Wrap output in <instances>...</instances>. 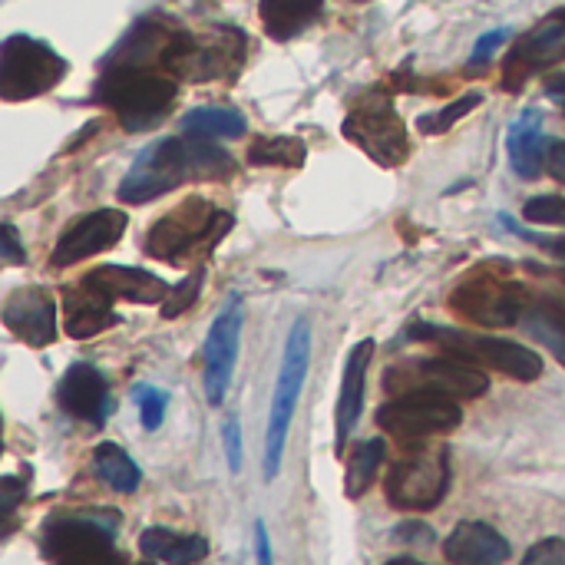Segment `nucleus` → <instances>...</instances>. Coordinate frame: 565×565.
<instances>
[{
	"label": "nucleus",
	"mask_w": 565,
	"mask_h": 565,
	"mask_svg": "<svg viewBox=\"0 0 565 565\" xmlns=\"http://www.w3.org/2000/svg\"><path fill=\"white\" fill-rule=\"evenodd\" d=\"M235 159L212 146V139H159L142 149L132 169L119 182V199L132 205H146L166 192H175L189 182H222L235 172Z\"/></svg>",
	"instance_id": "obj_1"
},
{
	"label": "nucleus",
	"mask_w": 565,
	"mask_h": 565,
	"mask_svg": "<svg viewBox=\"0 0 565 565\" xmlns=\"http://www.w3.org/2000/svg\"><path fill=\"white\" fill-rule=\"evenodd\" d=\"M175 83L169 76L149 73V70H113L106 66V76L96 86V99L106 103L122 129L129 132H146L159 126L172 106H175Z\"/></svg>",
	"instance_id": "obj_2"
},
{
	"label": "nucleus",
	"mask_w": 565,
	"mask_h": 565,
	"mask_svg": "<svg viewBox=\"0 0 565 565\" xmlns=\"http://www.w3.org/2000/svg\"><path fill=\"white\" fill-rule=\"evenodd\" d=\"M232 228V215L218 212L205 199H185L146 235V252L162 262H185L195 252H212Z\"/></svg>",
	"instance_id": "obj_3"
},
{
	"label": "nucleus",
	"mask_w": 565,
	"mask_h": 565,
	"mask_svg": "<svg viewBox=\"0 0 565 565\" xmlns=\"http://www.w3.org/2000/svg\"><path fill=\"white\" fill-rule=\"evenodd\" d=\"M308 364H311V324L301 318L288 331L281 371H278V384H275V397L268 411V430H265V480L268 483L281 470L285 440H288V427H291V417H295V407L308 377Z\"/></svg>",
	"instance_id": "obj_4"
},
{
	"label": "nucleus",
	"mask_w": 565,
	"mask_h": 565,
	"mask_svg": "<svg viewBox=\"0 0 565 565\" xmlns=\"http://www.w3.org/2000/svg\"><path fill=\"white\" fill-rule=\"evenodd\" d=\"M411 338L417 341H437L444 344L450 354L470 361V364H487L493 371H503L513 381L533 384L543 377V358L516 341H503V338H487V334H473V331H457V328H444V324H411Z\"/></svg>",
	"instance_id": "obj_5"
},
{
	"label": "nucleus",
	"mask_w": 565,
	"mask_h": 565,
	"mask_svg": "<svg viewBox=\"0 0 565 565\" xmlns=\"http://www.w3.org/2000/svg\"><path fill=\"white\" fill-rule=\"evenodd\" d=\"M384 387L391 394H444L454 401H477L490 391V377L477 364L450 354L394 364L384 374Z\"/></svg>",
	"instance_id": "obj_6"
},
{
	"label": "nucleus",
	"mask_w": 565,
	"mask_h": 565,
	"mask_svg": "<svg viewBox=\"0 0 565 565\" xmlns=\"http://www.w3.org/2000/svg\"><path fill=\"white\" fill-rule=\"evenodd\" d=\"M66 76V60L46 46L43 40H33L26 33H13L0 46V96L33 99L46 89H53Z\"/></svg>",
	"instance_id": "obj_7"
},
{
	"label": "nucleus",
	"mask_w": 565,
	"mask_h": 565,
	"mask_svg": "<svg viewBox=\"0 0 565 565\" xmlns=\"http://www.w3.org/2000/svg\"><path fill=\"white\" fill-rule=\"evenodd\" d=\"M387 500L397 510H434L444 503L450 490V454L444 447L414 450L397 460L387 473Z\"/></svg>",
	"instance_id": "obj_8"
},
{
	"label": "nucleus",
	"mask_w": 565,
	"mask_h": 565,
	"mask_svg": "<svg viewBox=\"0 0 565 565\" xmlns=\"http://www.w3.org/2000/svg\"><path fill=\"white\" fill-rule=\"evenodd\" d=\"M344 136L354 139L374 162L394 169L407 159V129L384 93H367L344 119Z\"/></svg>",
	"instance_id": "obj_9"
},
{
	"label": "nucleus",
	"mask_w": 565,
	"mask_h": 565,
	"mask_svg": "<svg viewBox=\"0 0 565 565\" xmlns=\"http://www.w3.org/2000/svg\"><path fill=\"white\" fill-rule=\"evenodd\" d=\"M377 424L401 440H424L457 430L463 424V411L444 394H397L377 411Z\"/></svg>",
	"instance_id": "obj_10"
},
{
	"label": "nucleus",
	"mask_w": 565,
	"mask_h": 565,
	"mask_svg": "<svg viewBox=\"0 0 565 565\" xmlns=\"http://www.w3.org/2000/svg\"><path fill=\"white\" fill-rule=\"evenodd\" d=\"M43 550L56 565H119L113 530L99 516H60L46 526Z\"/></svg>",
	"instance_id": "obj_11"
},
{
	"label": "nucleus",
	"mask_w": 565,
	"mask_h": 565,
	"mask_svg": "<svg viewBox=\"0 0 565 565\" xmlns=\"http://www.w3.org/2000/svg\"><path fill=\"white\" fill-rule=\"evenodd\" d=\"M454 308L487 328H510L520 324L526 315V291L516 281H503V278H470L457 288L454 295Z\"/></svg>",
	"instance_id": "obj_12"
},
{
	"label": "nucleus",
	"mask_w": 565,
	"mask_h": 565,
	"mask_svg": "<svg viewBox=\"0 0 565 565\" xmlns=\"http://www.w3.org/2000/svg\"><path fill=\"white\" fill-rule=\"evenodd\" d=\"M238 341H242V298L235 295L218 318L209 328L205 338V401L218 407L232 387V371L238 361Z\"/></svg>",
	"instance_id": "obj_13"
},
{
	"label": "nucleus",
	"mask_w": 565,
	"mask_h": 565,
	"mask_svg": "<svg viewBox=\"0 0 565 565\" xmlns=\"http://www.w3.org/2000/svg\"><path fill=\"white\" fill-rule=\"evenodd\" d=\"M126 232V215L119 209H99L83 215L73 228H66L60 235V242L53 245L50 265L53 268H70L83 258H93L106 248H113Z\"/></svg>",
	"instance_id": "obj_14"
},
{
	"label": "nucleus",
	"mask_w": 565,
	"mask_h": 565,
	"mask_svg": "<svg viewBox=\"0 0 565 565\" xmlns=\"http://www.w3.org/2000/svg\"><path fill=\"white\" fill-rule=\"evenodd\" d=\"M565 56V10H553L550 17H543L510 53L507 60V86L520 89V83L553 63H559Z\"/></svg>",
	"instance_id": "obj_15"
},
{
	"label": "nucleus",
	"mask_w": 565,
	"mask_h": 565,
	"mask_svg": "<svg viewBox=\"0 0 565 565\" xmlns=\"http://www.w3.org/2000/svg\"><path fill=\"white\" fill-rule=\"evenodd\" d=\"M3 324L30 348H50L56 341V301L46 288L26 285L3 301Z\"/></svg>",
	"instance_id": "obj_16"
},
{
	"label": "nucleus",
	"mask_w": 565,
	"mask_h": 565,
	"mask_svg": "<svg viewBox=\"0 0 565 565\" xmlns=\"http://www.w3.org/2000/svg\"><path fill=\"white\" fill-rule=\"evenodd\" d=\"M56 401L70 417L86 420L93 427H103L106 417L113 414L106 377L93 364H73L56 387Z\"/></svg>",
	"instance_id": "obj_17"
},
{
	"label": "nucleus",
	"mask_w": 565,
	"mask_h": 565,
	"mask_svg": "<svg viewBox=\"0 0 565 565\" xmlns=\"http://www.w3.org/2000/svg\"><path fill=\"white\" fill-rule=\"evenodd\" d=\"M371 361H374V341L371 338L358 341L344 361L341 394H338V411H334V447H338V454H344V444L364 414V387H367Z\"/></svg>",
	"instance_id": "obj_18"
},
{
	"label": "nucleus",
	"mask_w": 565,
	"mask_h": 565,
	"mask_svg": "<svg viewBox=\"0 0 565 565\" xmlns=\"http://www.w3.org/2000/svg\"><path fill=\"white\" fill-rule=\"evenodd\" d=\"M444 556L454 565H503L510 559V543L487 523H457L444 543Z\"/></svg>",
	"instance_id": "obj_19"
},
{
	"label": "nucleus",
	"mask_w": 565,
	"mask_h": 565,
	"mask_svg": "<svg viewBox=\"0 0 565 565\" xmlns=\"http://www.w3.org/2000/svg\"><path fill=\"white\" fill-rule=\"evenodd\" d=\"M63 305H66V334L76 341L96 338L99 331L116 324V311H113V298L99 288H93L86 278L73 288L63 291Z\"/></svg>",
	"instance_id": "obj_20"
},
{
	"label": "nucleus",
	"mask_w": 565,
	"mask_h": 565,
	"mask_svg": "<svg viewBox=\"0 0 565 565\" xmlns=\"http://www.w3.org/2000/svg\"><path fill=\"white\" fill-rule=\"evenodd\" d=\"M86 281L99 291H106L113 301H136V305H159L169 295V285L146 271V268H122V265H106L86 275Z\"/></svg>",
	"instance_id": "obj_21"
},
{
	"label": "nucleus",
	"mask_w": 565,
	"mask_h": 565,
	"mask_svg": "<svg viewBox=\"0 0 565 565\" xmlns=\"http://www.w3.org/2000/svg\"><path fill=\"white\" fill-rule=\"evenodd\" d=\"M507 149H510V166L520 179H540L543 162H546V139H543V113L540 109H526L507 136Z\"/></svg>",
	"instance_id": "obj_22"
},
{
	"label": "nucleus",
	"mask_w": 565,
	"mask_h": 565,
	"mask_svg": "<svg viewBox=\"0 0 565 565\" xmlns=\"http://www.w3.org/2000/svg\"><path fill=\"white\" fill-rule=\"evenodd\" d=\"M139 553L152 563L199 565L209 556V540L195 533H172L166 526H149L139 536Z\"/></svg>",
	"instance_id": "obj_23"
},
{
	"label": "nucleus",
	"mask_w": 565,
	"mask_h": 565,
	"mask_svg": "<svg viewBox=\"0 0 565 565\" xmlns=\"http://www.w3.org/2000/svg\"><path fill=\"white\" fill-rule=\"evenodd\" d=\"M324 0H262L258 17L271 40H291L321 17Z\"/></svg>",
	"instance_id": "obj_24"
},
{
	"label": "nucleus",
	"mask_w": 565,
	"mask_h": 565,
	"mask_svg": "<svg viewBox=\"0 0 565 565\" xmlns=\"http://www.w3.org/2000/svg\"><path fill=\"white\" fill-rule=\"evenodd\" d=\"M93 467L99 473V480L116 490V493H136L142 483V470L132 463V457L119 447V444H99L93 450Z\"/></svg>",
	"instance_id": "obj_25"
},
{
	"label": "nucleus",
	"mask_w": 565,
	"mask_h": 565,
	"mask_svg": "<svg viewBox=\"0 0 565 565\" xmlns=\"http://www.w3.org/2000/svg\"><path fill=\"white\" fill-rule=\"evenodd\" d=\"M384 457H387V444L381 437L374 440H364L351 450L348 457V477H344V493L348 500H361L371 483L377 480L381 467H384Z\"/></svg>",
	"instance_id": "obj_26"
},
{
	"label": "nucleus",
	"mask_w": 565,
	"mask_h": 565,
	"mask_svg": "<svg viewBox=\"0 0 565 565\" xmlns=\"http://www.w3.org/2000/svg\"><path fill=\"white\" fill-rule=\"evenodd\" d=\"M245 126H248L245 116L225 106H199L182 116V129L199 139H235L245 132Z\"/></svg>",
	"instance_id": "obj_27"
},
{
	"label": "nucleus",
	"mask_w": 565,
	"mask_h": 565,
	"mask_svg": "<svg viewBox=\"0 0 565 565\" xmlns=\"http://www.w3.org/2000/svg\"><path fill=\"white\" fill-rule=\"evenodd\" d=\"M520 324L530 331L533 341H540V344H543V348H546V351L565 367V315L559 308L543 305V301H540V305H530Z\"/></svg>",
	"instance_id": "obj_28"
},
{
	"label": "nucleus",
	"mask_w": 565,
	"mask_h": 565,
	"mask_svg": "<svg viewBox=\"0 0 565 565\" xmlns=\"http://www.w3.org/2000/svg\"><path fill=\"white\" fill-rule=\"evenodd\" d=\"M308 149L298 136H268L255 139L248 146V166H278V169H298L305 166Z\"/></svg>",
	"instance_id": "obj_29"
},
{
	"label": "nucleus",
	"mask_w": 565,
	"mask_h": 565,
	"mask_svg": "<svg viewBox=\"0 0 565 565\" xmlns=\"http://www.w3.org/2000/svg\"><path fill=\"white\" fill-rule=\"evenodd\" d=\"M202 281H205V271L202 268H195V271H189L175 288H169V295H166V301H162V318H179L185 308H192L195 305V298L202 295Z\"/></svg>",
	"instance_id": "obj_30"
},
{
	"label": "nucleus",
	"mask_w": 565,
	"mask_h": 565,
	"mask_svg": "<svg viewBox=\"0 0 565 565\" xmlns=\"http://www.w3.org/2000/svg\"><path fill=\"white\" fill-rule=\"evenodd\" d=\"M480 99H483L480 93H467V96H460L457 103L444 106L440 113L420 116V129H424V132H430V136H434V132H447V129H450L454 122H460L470 109H477V106H480Z\"/></svg>",
	"instance_id": "obj_31"
},
{
	"label": "nucleus",
	"mask_w": 565,
	"mask_h": 565,
	"mask_svg": "<svg viewBox=\"0 0 565 565\" xmlns=\"http://www.w3.org/2000/svg\"><path fill=\"white\" fill-rule=\"evenodd\" d=\"M132 394H136V404H139L142 427H146V430H159V427H162V420H166L169 394H166V391H159V387H146V384H139Z\"/></svg>",
	"instance_id": "obj_32"
},
{
	"label": "nucleus",
	"mask_w": 565,
	"mask_h": 565,
	"mask_svg": "<svg viewBox=\"0 0 565 565\" xmlns=\"http://www.w3.org/2000/svg\"><path fill=\"white\" fill-rule=\"evenodd\" d=\"M523 215L536 225H565V199L556 195H540L523 205Z\"/></svg>",
	"instance_id": "obj_33"
},
{
	"label": "nucleus",
	"mask_w": 565,
	"mask_h": 565,
	"mask_svg": "<svg viewBox=\"0 0 565 565\" xmlns=\"http://www.w3.org/2000/svg\"><path fill=\"white\" fill-rule=\"evenodd\" d=\"M523 565H565V540L553 536V540L530 546V553L523 556Z\"/></svg>",
	"instance_id": "obj_34"
},
{
	"label": "nucleus",
	"mask_w": 565,
	"mask_h": 565,
	"mask_svg": "<svg viewBox=\"0 0 565 565\" xmlns=\"http://www.w3.org/2000/svg\"><path fill=\"white\" fill-rule=\"evenodd\" d=\"M222 440H225V457H228V470L238 473L242 470V427L238 417H228L222 427Z\"/></svg>",
	"instance_id": "obj_35"
},
{
	"label": "nucleus",
	"mask_w": 565,
	"mask_h": 565,
	"mask_svg": "<svg viewBox=\"0 0 565 565\" xmlns=\"http://www.w3.org/2000/svg\"><path fill=\"white\" fill-rule=\"evenodd\" d=\"M510 40V30H490V33H483L480 40H477V46H473V66H483V63H490V56L503 46Z\"/></svg>",
	"instance_id": "obj_36"
},
{
	"label": "nucleus",
	"mask_w": 565,
	"mask_h": 565,
	"mask_svg": "<svg viewBox=\"0 0 565 565\" xmlns=\"http://www.w3.org/2000/svg\"><path fill=\"white\" fill-rule=\"evenodd\" d=\"M0 255H3V262H7V265H20V262H26V252H23L20 238H17V228H13L10 222L0 228Z\"/></svg>",
	"instance_id": "obj_37"
},
{
	"label": "nucleus",
	"mask_w": 565,
	"mask_h": 565,
	"mask_svg": "<svg viewBox=\"0 0 565 565\" xmlns=\"http://www.w3.org/2000/svg\"><path fill=\"white\" fill-rule=\"evenodd\" d=\"M394 536H397L401 543H417V546H430V543H434V530L424 526V523H404V526H397Z\"/></svg>",
	"instance_id": "obj_38"
},
{
	"label": "nucleus",
	"mask_w": 565,
	"mask_h": 565,
	"mask_svg": "<svg viewBox=\"0 0 565 565\" xmlns=\"http://www.w3.org/2000/svg\"><path fill=\"white\" fill-rule=\"evenodd\" d=\"M0 490H3V516L10 520V516H13V510H17V503L26 497V483H17L13 477H3Z\"/></svg>",
	"instance_id": "obj_39"
},
{
	"label": "nucleus",
	"mask_w": 565,
	"mask_h": 565,
	"mask_svg": "<svg viewBox=\"0 0 565 565\" xmlns=\"http://www.w3.org/2000/svg\"><path fill=\"white\" fill-rule=\"evenodd\" d=\"M255 556H258V565H275V559H271V540H268V530H265L262 520L255 523Z\"/></svg>",
	"instance_id": "obj_40"
},
{
	"label": "nucleus",
	"mask_w": 565,
	"mask_h": 565,
	"mask_svg": "<svg viewBox=\"0 0 565 565\" xmlns=\"http://www.w3.org/2000/svg\"><path fill=\"white\" fill-rule=\"evenodd\" d=\"M546 166H550V175H553L556 182H565V139L563 142H553V146H550Z\"/></svg>",
	"instance_id": "obj_41"
},
{
	"label": "nucleus",
	"mask_w": 565,
	"mask_h": 565,
	"mask_svg": "<svg viewBox=\"0 0 565 565\" xmlns=\"http://www.w3.org/2000/svg\"><path fill=\"white\" fill-rule=\"evenodd\" d=\"M546 96L559 106L565 113V73H559V76H553L550 83H546Z\"/></svg>",
	"instance_id": "obj_42"
},
{
	"label": "nucleus",
	"mask_w": 565,
	"mask_h": 565,
	"mask_svg": "<svg viewBox=\"0 0 565 565\" xmlns=\"http://www.w3.org/2000/svg\"><path fill=\"white\" fill-rule=\"evenodd\" d=\"M540 242H543V245H546L550 252H556V255H565V238H559V242H556V238H540Z\"/></svg>",
	"instance_id": "obj_43"
},
{
	"label": "nucleus",
	"mask_w": 565,
	"mask_h": 565,
	"mask_svg": "<svg viewBox=\"0 0 565 565\" xmlns=\"http://www.w3.org/2000/svg\"><path fill=\"white\" fill-rule=\"evenodd\" d=\"M387 565H427V563H420V559H411V556H404V559H391Z\"/></svg>",
	"instance_id": "obj_44"
}]
</instances>
